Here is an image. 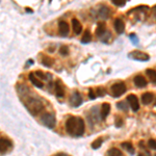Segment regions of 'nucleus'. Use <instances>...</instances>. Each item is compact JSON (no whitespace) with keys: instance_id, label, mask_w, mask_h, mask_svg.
<instances>
[{"instance_id":"nucleus-25","label":"nucleus","mask_w":156,"mask_h":156,"mask_svg":"<svg viewBox=\"0 0 156 156\" xmlns=\"http://www.w3.org/2000/svg\"><path fill=\"white\" fill-rule=\"evenodd\" d=\"M102 143H103V140L101 137H98L97 140H95L94 142L92 143V148L93 149H99L100 147H101V145H102Z\"/></svg>"},{"instance_id":"nucleus-8","label":"nucleus","mask_w":156,"mask_h":156,"mask_svg":"<svg viewBox=\"0 0 156 156\" xmlns=\"http://www.w3.org/2000/svg\"><path fill=\"white\" fill-rule=\"evenodd\" d=\"M12 147V142L7 138L1 137L0 138V153L6 152Z\"/></svg>"},{"instance_id":"nucleus-15","label":"nucleus","mask_w":156,"mask_h":156,"mask_svg":"<svg viewBox=\"0 0 156 156\" xmlns=\"http://www.w3.org/2000/svg\"><path fill=\"white\" fill-rule=\"evenodd\" d=\"M98 15H99V17L102 19H108L110 15V9L106 5H103L101 9H99V12H98Z\"/></svg>"},{"instance_id":"nucleus-5","label":"nucleus","mask_w":156,"mask_h":156,"mask_svg":"<svg viewBox=\"0 0 156 156\" xmlns=\"http://www.w3.org/2000/svg\"><path fill=\"white\" fill-rule=\"evenodd\" d=\"M77 126V119L75 117H69L66 121V130L69 134H74L76 132Z\"/></svg>"},{"instance_id":"nucleus-21","label":"nucleus","mask_w":156,"mask_h":156,"mask_svg":"<svg viewBox=\"0 0 156 156\" xmlns=\"http://www.w3.org/2000/svg\"><path fill=\"white\" fill-rule=\"evenodd\" d=\"M146 74L149 76L151 81H152L153 83H155V82H156V72H155V70L154 69H148L147 71H146Z\"/></svg>"},{"instance_id":"nucleus-1","label":"nucleus","mask_w":156,"mask_h":156,"mask_svg":"<svg viewBox=\"0 0 156 156\" xmlns=\"http://www.w3.org/2000/svg\"><path fill=\"white\" fill-rule=\"evenodd\" d=\"M26 107L27 109L30 112V114L34 115H37L43 109L44 105H43L42 100H40L39 98L36 97H27L26 100Z\"/></svg>"},{"instance_id":"nucleus-35","label":"nucleus","mask_w":156,"mask_h":156,"mask_svg":"<svg viewBox=\"0 0 156 156\" xmlns=\"http://www.w3.org/2000/svg\"><path fill=\"white\" fill-rule=\"evenodd\" d=\"M115 125H117V127H121L123 125V120L121 118H118L117 121H115Z\"/></svg>"},{"instance_id":"nucleus-29","label":"nucleus","mask_w":156,"mask_h":156,"mask_svg":"<svg viewBox=\"0 0 156 156\" xmlns=\"http://www.w3.org/2000/svg\"><path fill=\"white\" fill-rule=\"evenodd\" d=\"M34 74H36V76H39L40 78H41V79H44V80H48V79H50V78H51V76H49L47 77L46 76V74H45V73H43L42 71H37L36 73H34Z\"/></svg>"},{"instance_id":"nucleus-31","label":"nucleus","mask_w":156,"mask_h":156,"mask_svg":"<svg viewBox=\"0 0 156 156\" xmlns=\"http://www.w3.org/2000/svg\"><path fill=\"white\" fill-rule=\"evenodd\" d=\"M112 2L117 6H124L125 4H126L125 0H112Z\"/></svg>"},{"instance_id":"nucleus-20","label":"nucleus","mask_w":156,"mask_h":156,"mask_svg":"<svg viewBox=\"0 0 156 156\" xmlns=\"http://www.w3.org/2000/svg\"><path fill=\"white\" fill-rule=\"evenodd\" d=\"M29 89L24 84H19L18 85V94L20 95V97H23L24 95H28Z\"/></svg>"},{"instance_id":"nucleus-37","label":"nucleus","mask_w":156,"mask_h":156,"mask_svg":"<svg viewBox=\"0 0 156 156\" xmlns=\"http://www.w3.org/2000/svg\"><path fill=\"white\" fill-rule=\"evenodd\" d=\"M55 156H68V155L65 154V153H58V154H56Z\"/></svg>"},{"instance_id":"nucleus-17","label":"nucleus","mask_w":156,"mask_h":156,"mask_svg":"<svg viewBox=\"0 0 156 156\" xmlns=\"http://www.w3.org/2000/svg\"><path fill=\"white\" fill-rule=\"evenodd\" d=\"M72 27H73V30H74L75 34H79L80 32L82 31V26L80 24V22L78 21L77 19H72Z\"/></svg>"},{"instance_id":"nucleus-36","label":"nucleus","mask_w":156,"mask_h":156,"mask_svg":"<svg viewBox=\"0 0 156 156\" xmlns=\"http://www.w3.org/2000/svg\"><path fill=\"white\" fill-rule=\"evenodd\" d=\"M89 96H90V99H95V98H96V94H95V93H94V90H90Z\"/></svg>"},{"instance_id":"nucleus-9","label":"nucleus","mask_w":156,"mask_h":156,"mask_svg":"<svg viewBox=\"0 0 156 156\" xmlns=\"http://www.w3.org/2000/svg\"><path fill=\"white\" fill-rule=\"evenodd\" d=\"M76 119H77V126H76L75 135L76 136H81L84 132V121L81 118H76Z\"/></svg>"},{"instance_id":"nucleus-24","label":"nucleus","mask_w":156,"mask_h":156,"mask_svg":"<svg viewBox=\"0 0 156 156\" xmlns=\"http://www.w3.org/2000/svg\"><path fill=\"white\" fill-rule=\"evenodd\" d=\"M90 41H92V34H90V31H85L83 37H82L81 39V42L83 43V44H87V43H90Z\"/></svg>"},{"instance_id":"nucleus-38","label":"nucleus","mask_w":156,"mask_h":156,"mask_svg":"<svg viewBox=\"0 0 156 156\" xmlns=\"http://www.w3.org/2000/svg\"><path fill=\"white\" fill-rule=\"evenodd\" d=\"M138 156H144V155H143V154H140V155H138Z\"/></svg>"},{"instance_id":"nucleus-3","label":"nucleus","mask_w":156,"mask_h":156,"mask_svg":"<svg viewBox=\"0 0 156 156\" xmlns=\"http://www.w3.org/2000/svg\"><path fill=\"white\" fill-rule=\"evenodd\" d=\"M125 92H126V85L124 84V82H117L110 87V93L115 98L122 96Z\"/></svg>"},{"instance_id":"nucleus-16","label":"nucleus","mask_w":156,"mask_h":156,"mask_svg":"<svg viewBox=\"0 0 156 156\" xmlns=\"http://www.w3.org/2000/svg\"><path fill=\"white\" fill-rule=\"evenodd\" d=\"M153 100H154V94H152V93H145V94L142 95L143 104L148 105L150 103H152Z\"/></svg>"},{"instance_id":"nucleus-2","label":"nucleus","mask_w":156,"mask_h":156,"mask_svg":"<svg viewBox=\"0 0 156 156\" xmlns=\"http://www.w3.org/2000/svg\"><path fill=\"white\" fill-rule=\"evenodd\" d=\"M41 122L46 127L50 128V129L54 128L55 124H56V120H55L54 115L50 114V112H45V114L42 115V117H41Z\"/></svg>"},{"instance_id":"nucleus-23","label":"nucleus","mask_w":156,"mask_h":156,"mask_svg":"<svg viewBox=\"0 0 156 156\" xmlns=\"http://www.w3.org/2000/svg\"><path fill=\"white\" fill-rule=\"evenodd\" d=\"M107 156H122V152L117 148H112L107 151Z\"/></svg>"},{"instance_id":"nucleus-6","label":"nucleus","mask_w":156,"mask_h":156,"mask_svg":"<svg viewBox=\"0 0 156 156\" xmlns=\"http://www.w3.org/2000/svg\"><path fill=\"white\" fill-rule=\"evenodd\" d=\"M127 102L129 103L133 112H137L140 109V103H138V99L135 95H129L127 97Z\"/></svg>"},{"instance_id":"nucleus-10","label":"nucleus","mask_w":156,"mask_h":156,"mask_svg":"<svg viewBox=\"0 0 156 156\" xmlns=\"http://www.w3.org/2000/svg\"><path fill=\"white\" fill-rule=\"evenodd\" d=\"M58 30H59V34L62 36L66 37L69 34L70 28H69V24L67 23L66 21H60L58 23Z\"/></svg>"},{"instance_id":"nucleus-13","label":"nucleus","mask_w":156,"mask_h":156,"mask_svg":"<svg viewBox=\"0 0 156 156\" xmlns=\"http://www.w3.org/2000/svg\"><path fill=\"white\" fill-rule=\"evenodd\" d=\"M134 84L136 85L137 87H145L146 85H147V80H146V78L144 76H142V75H137V76L134 77Z\"/></svg>"},{"instance_id":"nucleus-33","label":"nucleus","mask_w":156,"mask_h":156,"mask_svg":"<svg viewBox=\"0 0 156 156\" xmlns=\"http://www.w3.org/2000/svg\"><path fill=\"white\" fill-rule=\"evenodd\" d=\"M97 92H98V96H101L103 97L105 95V90L103 87H98L97 89Z\"/></svg>"},{"instance_id":"nucleus-4","label":"nucleus","mask_w":156,"mask_h":156,"mask_svg":"<svg viewBox=\"0 0 156 156\" xmlns=\"http://www.w3.org/2000/svg\"><path fill=\"white\" fill-rule=\"evenodd\" d=\"M128 57L134 59V60H140V62H147V60L150 59L149 54L145 53V52H142L140 50H135V51H132L128 54Z\"/></svg>"},{"instance_id":"nucleus-27","label":"nucleus","mask_w":156,"mask_h":156,"mask_svg":"<svg viewBox=\"0 0 156 156\" xmlns=\"http://www.w3.org/2000/svg\"><path fill=\"white\" fill-rule=\"evenodd\" d=\"M117 107L119 109H122L123 112H127L128 110V105L126 101H121L119 103H117Z\"/></svg>"},{"instance_id":"nucleus-11","label":"nucleus","mask_w":156,"mask_h":156,"mask_svg":"<svg viewBox=\"0 0 156 156\" xmlns=\"http://www.w3.org/2000/svg\"><path fill=\"white\" fill-rule=\"evenodd\" d=\"M55 93H56L57 98H62V97L65 96L64 87H62V81H60L59 79H57L56 82H55Z\"/></svg>"},{"instance_id":"nucleus-14","label":"nucleus","mask_w":156,"mask_h":156,"mask_svg":"<svg viewBox=\"0 0 156 156\" xmlns=\"http://www.w3.org/2000/svg\"><path fill=\"white\" fill-rule=\"evenodd\" d=\"M105 31H106V25H105L104 22H99V23L97 24L96 31H95L96 36L98 37H101L103 34H105Z\"/></svg>"},{"instance_id":"nucleus-34","label":"nucleus","mask_w":156,"mask_h":156,"mask_svg":"<svg viewBox=\"0 0 156 156\" xmlns=\"http://www.w3.org/2000/svg\"><path fill=\"white\" fill-rule=\"evenodd\" d=\"M149 147L151 148V149H153V150H155L156 149V144H155V140H149Z\"/></svg>"},{"instance_id":"nucleus-26","label":"nucleus","mask_w":156,"mask_h":156,"mask_svg":"<svg viewBox=\"0 0 156 156\" xmlns=\"http://www.w3.org/2000/svg\"><path fill=\"white\" fill-rule=\"evenodd\" d=\"M42 64L46 67H51L52 64H53V59L50 58V57H48V56H44L42 59Z\"/></svg>"},{"instance_id":"nucleus-28","label":"nucleus","mask_w":156,"mask_h":156,"mask_svg":"<svg viewBox=\"0 0 156 156\" xmlns=\"http://www.w3.org/2000/svg\"><path fill=\"white\" fill-rule=\"evenodd\" d=\"M59 53H60V55H62V56H67V55L69 54V47L62 46L59 48Z\"/></svg>"},{"instance_id":"nucleus-22","label":"nucleus","mask_w":156,"mask_h":156,"mask_svg":"<svg viewBox=\"0 0 156 156\" xmlns=\"http://www.w3.org/2000/svg\"><path fill=\"white\" fill-rule=\"evenodd\" d=\"M122 147L124 148L125 150H127L128 152L130 153V154H134V149H133V146L132 144L130 142H125V143H123L122 144Z\"/></svg>"},{"instance_id":"nucleus-32","label":"nucleus","mask_w":156,"mask_h":156,"mask_svg":"<svg viewBox=\"0 0 156 156\" xmlns=\"http://www.w3.org/2000/svg\"><path fill=\"white\" fill-rule=\"evenodd\" d=\"M129 39L131 40L133 44H135V45H137V44H138V37H137V36H136L135 34H130V36H129Z\"/></svg>"},{"instance_id":"nucleus-19","label":"nucleus","mask_w":156,"mask_h":156,"mask_svg":"<svg viewBox=\"0 0 156 156\" xmlns=\"http://www.w3.org/2000/svg\"><path fill=\"white\" fill-rule=\"evenodd\" d=\"M110 112V104L108 103H103L102 107H101V118L105 119Z\"/></svg>"},{"instance_id":"nucleus-7","label":"nucleus","mask_w":156,"mask_h":156,"mask_svg":"<svg viewBox=\"0 0 156 156\" xmlns=\"http://www.w3.org/2000/svg\"><path fill=\"white\" fill-rule=\"evenodd\" d=\"M81 103H82V98L79 95V93H77V92L73 93V95L71 96V98H70V104H71L73 107H78L81 105Z\"/></svg>"},{"instance_id":"nucleus-30","label":"nucleus","mask_w":156,"mask_h":156,"mask_svg":"<svg viewBox=\"0 0 156 156\" xmlns=\"http://www.w3.org/2000/svg\"><path fill=\"white\" fill-rule=\"evenodd\" d=\"M110 37H112V32H110V31H107V30H106V31H105V34L101 37V40H102V41L104 42V43H107V42H108V40H109Z\"/></svg>"},{"instance_id":"nucleus-18","label":"nucleus","mask_w":156,"mask_h":156,"mask_svg":"<svg viewBox=\"0 0 156 156\" xmlns=\"http://www.w3.org/2000/svg\"><path fill=\"white\" fill-rule=\"evenodd\" d=\"M29 80L31 81V83L34 85V87H39V89H42L43 87H44V84H43L42 81H40L37 78L34 76V73H29Z\"/></svg>"},{"instance_id":"nucleus-12","label":"nucleus","mask_w":156,"mask_h":156,"mask_svg":"<svg viewBox=\"0 0 156 156\" xmlns=\"http://www.w3.org/2000/svg\"><path fill=\"white\" fill-rule=\"evenodd\" d=\"M114 25H115V31H117L119 34H123V32H124V30H125V23L123 22L122 19H115Z\"/></svg>"}]
</instances>
